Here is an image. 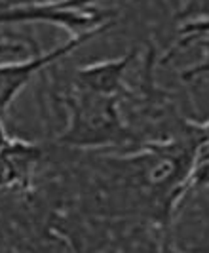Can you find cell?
<instances>
[{
  "label": "cell",
  "instance_id": "cell-1",
  "mask_svg": "<svg viewBox=\"0 0 209 253\" xmlns=\"http://www.w3.org/2000/svg\"><path fill=\"white\" fill-rule=\"evenodd\" d=\"M120 101V97L105 95L73 82V88L61 97L69 124L57 137V143L74 149L137 147L139 137L124 120Z\"/></svg>",
  "mask_w": 209,
  "mask_h": 253
},
{
  "label": "cell",
  "instance_id": "cell-2",
  "mask_svg": "<svg viewBox=\"0 0 209 253\" xmlns=\"http://www.w3.org/2000/svg\"><path fill=\"white\" fill-rule=\"evenodd\" d=\"M95 0H0V25L44 21L69 29L73 35L105 25V15L91 8Z\"/></svg>",
  "mask_w": 209,
  "mask_h": 253
},
{
  "label": "cell",
  "instance_id": "cell-5",
  "mask_svg": "<svg viewBox=\"0 0 209 253\" xmlns=\"http://www.w3.org/2000/svg\"><path fill=\"white\" fill-rule=\"evenodd\" d=\"M137 55V50L127 51L125 55L118 59H105V61H95L86 67H80L74 75L73 82L82 86V88L93 89L105 95H114V97H131V91L125 86V71L133 63Z\"/></svg>",
  "mask_w": 209,
  "mask_h": 253
},
{
  "label": "cell",
  "instance_id": "cell-8",
  "mask_svg": "<svg viewBox=\"0 0 209 253\" xmlns=\"http://www.w3.org/2000/svg\"><path fill=\"white\" fill-rule=\"evenodd\" d=\"M10 141V135L6 133V127H4V114H0V149Z\"/></svg>",
  "mask_w": 209,
  "mask_h": 253
},
{
  "label": "cell",
  "instance_id": "cell-3",
  "mask_svg": "<svg viewBox=\"0 0 209 253\" xmlns=\"http://www.w3.org/2000/svg\"><path fill=\"white\" fill-rule=\"evenodd\" d=\"M111 27V21L105 25H99L91 31L84 33H76L69 38L65 44L53 48L48 53H33L27 59H12V61H0V114L6 113V109L12 105L15 95L25 88V84L31 82V78L40 73L42 69H46L48 65L59 61L63 57H67L69 53H73L76 48H80L82 44H86L95 37L103 35L107 29Z\"/></svg>",
  "mask_w": 209,
  "mask_h": 253
},
{
  "label": "cell",
  "instance_id": "cell-7",
  "mask_svg": "<svg viewBox=\"0 0 209 253\" xmlns=\"http://www.w3.org/2000/svg\"><path fill=\"white\" fill-rule=\"evenodd\" d=\"M29 46H37L35 42ZM29 46L21 40H0V61H6V57H19L21 53H27Z\"/></svg>",
  "mask_w": 209,
  "mask_h": 253
},
{
  "label": "cell",
  "instance_id": "cell-6",
  "mask_svg": "<svg viewBox=\"0 0 209 253\" xmlns=\"http://www.w3.org/2000/svg\"><path fill=\"white\" fill-rule=\"evenodd\" d=\"M194 131V162L188 177V189H200L209 185V120L192 122Z\"/></svg>",
  "mask_w": 209,
  "mask_h": 253
},
{
  "label": "cell",
  "instance_id": "cell-4",
  "mask_svg": "<svg viewBox=\"0 0 209 253\" xmlns=\"http://www.w3.org/2000/svg\"><path fill=\"white\" fill-rule=\"evenodd\" d=\"M42 151L37 143L10 137L0 149V190L25 192L33 187Z\"/></svg>",
  "mask_w": 209,
  "mask_h": 253
}]
</instances>
